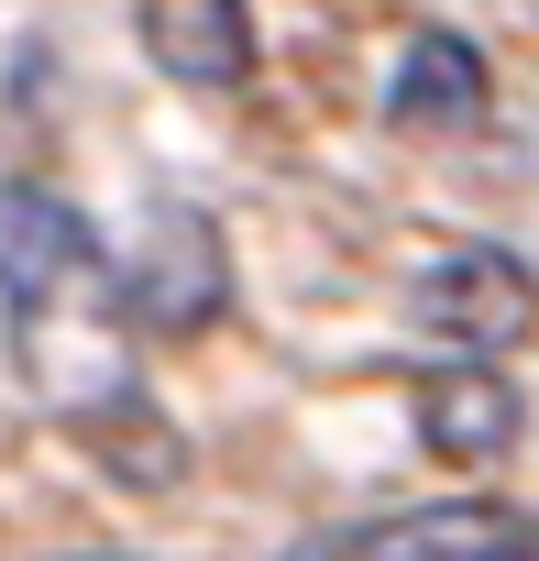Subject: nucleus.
Listing matches in <instances>:
<instances>
[{
  "label": "nucleus",
  "instance_id": "nucleus-8",
  "mask_svg": "<svg viewBox=\"0 0 539 561\" xmlns=\"http://www.w3.org/2000/svg\"><path fill=\"white\" fill-rule=\"evenodd\" d=\"M484 561H539V517H528V528H506V539H495Z\"/></svg>",
  "mask_w": 539,
  "mask_h": 561
},
{
  "label": "nucleus",
  "instance_id": "nucleus-2",
  "mask_svg": "<svg viewBox=\"0 0 539 561\" xmlns=\"http://www.w3.org/2000/svg\"><path fill=\"white\" fill-rule=\"evenodd\" d=\"M408 331H429L451 364H495L506 342L539 331V275L506 242H451L418 287H408Z\"/></svg>",
  "mask_w": 539,
  "mask_h": 561
},
{
  "label": "nucleus",
  "instance_id": "nucleus-3",
  "mask_svg": "<svg viewBox=\"0 0 539 561\" xmlns=\"http://www.w3.org/2000/svg\"><path fill=\"white\" fill-rule=\"evenodd\" d=\"M111 287V253L100 231L56 198V187H0V309H56V298H89Z\"/></svg>",
  "mask_w": 539,
  "mask_h": 561
},
{
  "label": "nucleus",
  "instance_id": "nucleus-5",
  "mask_svg": "<svg viewBox=\"0 0 539 561\" xmlns=\"http://www.w3.org/2000/svg\"><path fill=\"white\" fill-rule=\"evenodd\" d=\"M495 539H506V506L451 495V506H397V517H364V528H320L287 561H484Z\"/></svg>",
  "mask_w": 539,
  "mask_h": 561
},
{
  "label": "nucleus",
  "instance_id": "nucleus-4",
  "mask_svg": "<svg viewBox=\"0 0 539 561\" xmlns=\"http://www.w3.org/2000/svg\"><path fill=\"white\" fill-rule=\"evenodd\" d=\"M517 430H528V408H517V386H506L495 364H440V375L418 386V440H429V462H451V473H495V462L517 451Z\"/></svg>",
  "mask_w": 539,
  "mask_h": 561
},
{
  "label": "nucleus",
  "instance_id": "nucleus-1",
  "mask_svg": "<svg viewBox=\"0 0 539 561\" xmlns=\"http://www.w3.org/2000/svg\"><path fill=\"white\" fill-rule=\"evenodd\" d=\"M111 309L122 331H154V342H187L231 309V242L198 198H144L133 242L111 253Z\"/></svg>",
  "mask_w": 539,
  "mask_h": 561
},
{
  "label": "nucleus",
  "instance_id": "nucleus-7",
  "mask_svg": "<svg viewBox=\"0 0 539 561\" xmlns=\"http://www.w3.org/2000/svg\"><path fill=\"white\" fill-rule=\"evenodd\" d=\"M386 122L397 133H462V122H484V56H473V34L429 23L397 56V78H386Z\"/></svg>",
  "mask_w": 539,
  "mask_h": 561
},
{
  "label": "nucleus",
  "instance_id": "nucleus-6",
  "mask_svg": "<svg viewBox=\"0 0 539 561\" xmlns=\"http://www.w3.org/2000/svg\"><path fill=\"white\" fill-rule=\"evenodd\" d=\"M133 23L176 89H242L253 78V0H144Z\"/></svg>",
  "mask_w": 539,
  "mask_h": 561
}]
</instances>
